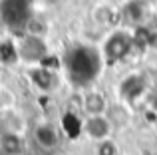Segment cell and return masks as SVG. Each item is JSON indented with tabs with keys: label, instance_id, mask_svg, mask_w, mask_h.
<instances>
[{
	"label": "cell",
	"instance_id": "cell-5",
	"mask_svg": "<svg viewBox=\"0 0 157 155\" xmlns=\"http://www.w3.org/2000/svg\"><path fill=\"white\" fill-rule=\"evenodd\" d=\"M147 89H149V84H147L145 76L143 74H129L121 80L117 92H119V97H121L123 104H135L139 97L145 96Z\"/></svg>",
	"mask_w": 157,
	"mask_h": 155
},
{
	"label": "cell",
	"instance_id": "cell-1",
	"mask_svg": "<svg viewBox=\"0 0 157 155\" xmlns=\"http://www.w3.org/2000/svg\"><path fill=\"white\" fill-rule=\"evenodd\" d=\"M131 50H133V36H131V32L113 30L104 40V46H101V62L105 66H115L121 60H125Z\"/></svg>",
	"mask_w": 157,
	"mask_h": 155
},
{
	"label": "cell",
	"instance_id": "cell-16",
	"mask_svg": "<svg viewBox=\"0 0 157 155\" xmlns=\"http://www.w3.org/2000/svg\"><path fill=\"white\" fill-rule=\"evenodd\" d=\"M96 155H119V147L113 139H105L96 143Z\"/></svg>",
	"mask_w": 157,
	"mask_h": 155
},
{
	"label": "cell",
	"instance_id": "cell-7",
	"mask_svg": "<svg viewBox=\"0 0 157 155\" xmlns=\"http://www.w3.org/2000/svg\"><path fill=\"white\" fill-rule=\"evenodd\" d=\"M107 97L98 89H88L82 96V109L86 115H105L107 113Z\"/></svg>",
	"mask_w": 157,
	"mask_h": 155
},
{
	"label": "cell",
	"instance_id": "cell-6",
	"mask_svg": "<svg viewBox=\"0 0 157 155\" xmlns=\"http://www.w3.org/2000/svg\"><path fill=\"white\" fill-rule=\"evenodd\" d=\"M32 137H34L36 145L44 151H54V149L60 147V141H62V135L58 131V127L50 121H42L34 127L32 131Z\"/></svg>",
	"mask_w": 157,
	"mask_h": 155
},
{
	"label": "cell",
	"instance_id": "cell-4",
	"mask_svg": "<svg viewBox=\"0 0 157 155\" xmlns=\"http://www.w3.org/2000/svg\"><path fill=\"white\" fill-rule=\"evenodd\" d=\"M82 133L94 143L111 139L113 133V123L109 121L107 115H86V119L82 121Z\"/></svg>",
	"mask_w": 157,
	"mask_h": 155
},
{
	"label": "cell",
	"instance_id": "cell-3",
	"mask_svg": "<svg viewBox=\"0 0 157 155\" xmlns=\"http://www.w3.org/2000/svg\"><path fill=\"white\" fill-rule=\"evenodd\" d=\"M16 48H18V60H20V62L32 64V66L42 64V60L48 56L46 40H44V38H36V36L24 34L22 40L16 44Z\"/></svg>",
	"mask_w": 157,
	"mask_h": 155
},
{
	"label": "cell",
	"instance_id": "cell-9",
	"mask_svg": "<svg viewBox=\"0 0 157 155\" xmlns=\"http://www.w3.org/2000/svg\"><path fill=\"white\" fill-rule=\"evenodd\" d=\"M0 151L2 155H22L24 153V139L18 131H6L0 133Z\"/></svg>",
	"mask_w": 157,
	"mask_h": 155
},
{
	"label": "cell",
	"instance_id": "cell-2",
	"mask_svg": "<svg viewBox=\"0 0 157 155\" xmlns=\"http://www.w3.org/2000/svg\"><path fill=\"white\" fill-rule=\"evenodd\" d=\"M101 56H98L90 48H78L72 56V72L80 80H94L98 68L101 66Z\"/></svg>",
	"mask_w": 157,
	"mask_h": 155
},
{
	"label": "cell",
	"instance_id": "cell-10",
	"mask_svg": "<svg viewBox=\"0 0 157 155\" xmlns=\"http://www.w3.org/2000/svg\"><path fill=\"white\" fill-rule=\"evenodd\" d=\"M119 16L121 14H119L111 4H98L92 12V20L101 28H111L119 20Z\"/></svg>",
	"mask_w": 157,
	"mask_h": 155
},
{
	"label": "cell",
	"instance_id": "cell-13",
	"mask_svg": "<svg viewBox=\"0 0 157 155\" xmlns=\"http://www.w3.org/2000/svg\"><path fill=\"white\" fill-rule=\"evenodd\" d=\"M107 117H109V121L113 123V127H117V125H125L127 121H129V109H127V104H113L107 108Z\"/></svg>",
	"mask_w": 157,
	"mask_h": 155
},
{
	"label": "cell",
	"instance_id": "cell-11",
	"mask_svg": "<svg viewBox=\"0 0 157 155\" xmlns=\"http://www.w3.org/2000/svg\"><path fill=\"white\" fill-rule=\"evenodd\" d=\"M121 18H125L129 24L137 26H145L143 18H145V2L143 0H129L121 10Z\"/></svg>",
	"mask_w": 157,
	"mask_h": 155
},
{
	"label": "cell",
	"instance_id": "cell-17",
	"mask_svg": "<svg viewBox=\"0 0 157 155\" xmlns=\"http://www.w3.org/2000/svg\"><path fill=\"white\" fill-rule=\"evenodd\" d=\"M147 50H157V28H149V34H147Z\"/></svg>",
	"mask_w": 157,
	"mask_h": 155
},
{
	"label": "cell",
	"instance_id": "cell-8",
	"mask_svg": "<svg viewBox=\"0 0 157 155\" xmlns=\"http://www.w3.org/2000/svg\"><path fill=\"white\" fill-rule=\"evenodd\" d=\"M28 78H30L32 85H34L36 89H40V92L48 93L52 92L54 88H56V72L54 70H48V68L44 66H32L30 70H28Z\"/></svg>",
	"mask_w": 157,
	"mask_h": 155
},
{
	"label": "cell",
	"instance_id": "cell-15",
	"mask_svg": "<svg viewBox=\"0 0 157 155\" xmlns=\"http://www.w3.org/2000/svg\"><path fill=\"white\" fill-rule=\"evenodd\" d=\"M16 105V93L8 88H0V112H10Z\"/></svg>",
	"mask_w": 157,
	"mask_h": 155
},
{
	"label": "cell",
	"instance_id": "cell-12",
	"mask_svg": "<svg viewBox=\"0 0 157 155\" xmlns=\"http://www.w3.org/2000/svg\"><path fill=\"white\" fill-rule=\"evenodd\" d=\"M22 28H24V34L36 36V38H44V40H46L48 30H50V28H48V22L44 18H38V16H28Z\"/></svg>",
	"mask_w": 157,
	"mask_h": 155
},
{
	"label": "cell",
	"instance_id": "cell-14",
	"mask_svg": "<svg viewBox=\"0 0 157 155\" xmlns=\"http://www.w3.org/2000/svg\"><path fill=\"white\" fill-rule=\"evenodd\" d=\"M0 62L2 64H14L18 62V48L12 40L0 42Z\"/></svg>",
	"mask_w": 157,
	"mask_h": 155
}]
</instances>
